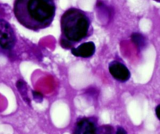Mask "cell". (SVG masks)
<instances>
[{"instance_id": "cell-1", "label": "cell", "mask_w": 160, "mask_h": 134, "mask_svg": "<svg viewBox=\"0 0 160 134\" xmlns=\"http://www.w3.org/2000/svg\"><path fill=\"white\" fill-rule=\"evenodd\" d=\"M55 0H14L13 13L17 21L34 31L48 28L56 15Z\"/></svg>"}, {"instance_id": "cell-2", "label": "cell", "mask_w": 160, "mask_h": 134, "mask_svg": "<svg viewBox=\"0 0 160 134\" xmlns=\"http://www.w3.org/2000/svg\"><path fill=\"white\" fill-rule=\"evenodd\" d=\"M60 45L62 48H72L91 35L92 21L88 13L81 9L69 8L62 13L60 20Z\"/></svg>"}, {"instance_id": "cell-3", "label": "cell", "mask_w": 160, "mask_h": 134, "mask_svg": "<svg viewBox=\"0 0 160 134\" xmlns=\"http://www.w3.org/2000/svg\"><path fill=\"white\" fill-rule=\"evenodd\" d=\"M17 42L15 31L10 24L0 19V47L4 50H11Z\"/></svg>"}, {"instance_id": "cell-4", "label": "cell", "mask_w": 160, "mask_h": 134, "mask_svg": "<svg viewBox=\"0 0 160 134\" xmlns=\"http://www.w3.org/2000/svg\"><path fill=\"white\" fill-rule=\"evenodd\" d=\"M97 119L94 117H81L77 120L73 134H98Z\"/></svg>"}, {"instance_id": "cell-5", "label": "cell", "mask_w": 160, "mask_h": 134, "mask_svg": "<svg viewBox=\"0 0 160 134\" xmlns=\"http://www.w3.org/2000/svg\"><path fill=\"white\" fill-rule=\"evenodd\" d=\"M109 72L112 77L117 81L125 83L131 78V72L129 69L118 61H113L109 63Z\"/></svg>"}, {"instance_id": "cell-6", "label": "cell", "mask_w": 160, "mask_h": 134, "mask_svg": "<svg viewBox=\"0 0 160 134\" xmlns=\"http://www.w3.org/2000/svg\"><path fill=\"white\" fill-rule=\"evenodd\" d=\"M95 45L93 42H87L81 44L79 46L71 49V53L77 57H92L95 53Z\"/></svg>"}, {"instance_id": "cell-7", "label": "cell", "mask_w": 160, "mask_h": 134, "mask_svg": "<svg viewBox=\"0 0 160 134\" xmlns=\"http://www.w3.org/2000/svg\"><path fill=\"white\" fill-rule=\"evenodd\" d=\"M131 40L139 50H142L147 46L146 38L140 33H133L131 35Z\"/></svg>"}, {"instance_id": "cell-8", "label": "cell", "mask_w": 160, "mask_h": 134, "mask_svg": "<svg viewBox=\"0 0 160 134\" xmlns=\"http://www.w3.org/2000/svg\"><path fill=\"white\" fill-rule=\"evenodd\" d=\"M17 86V89L20 92V95H21L22 98L24 100L25 102L28 103V105H31V100H30L29 97H28V86H27L26 83H25L23 80H18L16 84Z\"/></svg>"}, {"instance_id": "cell-9", "label": "cell", "mask_w": 160, "mask_h": 134, "mask_svg": "<svg viewBox=\"0 0 160 134\" xmlns=\"http://www.w3.org/2000/svg\"><path fill=\"white\" fill-rule=\"evenodd\" d=\"M114 130L111 126H102L99 127L98 130V134H113Z\"/></svg>"}, {"instance_id": "cell-10", "label": "cell", "mask_w": 160, "mask_h": 134, "mask_svg": "<svg viewBox=\"0 0 160 134\" xmlns=\"http://www.w3.org/2000/svg\"><path fill=\"white\" fill-rule=\"evenodd\" d=\"M32 95L34 97V100H35L37 103H42L43 100V95L41 94L40 92L38 91H32Z\"/></svg>"}, {"instance_id": "cell-11", "label": "cell", "mask_w": 160, "mask_h": 134, "mask_svg": "<svg viewBox=\"0 0 160 134\" xmlns=\"http://www.w3.org/2000/svg\"><path fill=\"white\" fill-rule=\"evenodd\" d=\"M116 134H128V132L121 126H119L117 127V131H116Z\"/></svg>"}, {"instance_id": "cell-12", "label": "cell", "mask_w": 160, "mask_h": 134, "mask_svg": "<svg viewBox=\"0 0 160 134\" xmlns=\"http://www.w3.org/2000/svg\"><path fill=\"white\" fill-rule=\"evenodd\" d=\"M159 108H160V105H157L156 108V117H157V119H160V117H159Z\"/></svg>"}, {"instance_id": "cell-13", "label": "cell", "mask_w": 160, "mask_h": 134, "mask_svg": "<svg viewBox=\"0 0 160 134\" xmlns=\"http://www.w3.org/2000/svg\"><path fill=\"white\" fill-rule=\"evenodd\" d=\"M155 1H156V2H157V3H159V2H160V0H155Z\"/></svg>"}]
</instances>
